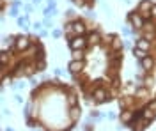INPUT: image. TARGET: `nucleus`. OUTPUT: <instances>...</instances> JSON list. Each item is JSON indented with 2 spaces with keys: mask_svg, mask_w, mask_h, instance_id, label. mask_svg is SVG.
<instances>
[{
  "mask_svg": "<svg viewBox=\"0 0 156 131\" xmlns=\"http://www.w3.org/2000/svg\"><path fill=\"white\" fill-rule=\"evenodd\" d=\"M90 98H92V101H94L96 105H103V103H110V101H112L108 91L103 85H96V87L92 89V92H90Z\"/></svg>",
  "mask_w": 156,
  "mask_h": 131,
  "instance_id": "1",
  "label": "nucleus"
},
{
  "mask_svg": "<svg viewBox=\"0 0 156 131\" xmlns=\"http://www.w3.org/2000/svg\"><path fill=\"white\" fill-rule=\"evenodd\" d=\"M34 41H32V37L30 36H27V34H23V36H16V43H14V51H18V53H21V51H27L30 48V44H32Z\"/></svg>",
  "mask_w": 156,
  "mask_h": 131,
  "instance_id": "2",
  "label": "nucleus"
},
{
  "mask_svg": "<svg viewBox=\"0 0 156 131\" xmlns=\"http://www.w3.org/2000/svg\"><path fill=\"white\" fill-rule=\"evenodd\" d=\"M68 44L71 50H87V37L85 36H73L71 39H68Z\"/></svg>",
  "mask_w": 156,
  "mask_h": 131,
  "instance_id": "3",
  "label": "nucleus"
},
{
  "mask_svg": "<svg viewBox=\"0 0 156 131\" xmlns=\"http://www.w3.org/2000/svg\"><path fill=\"white\" fill-rule=\"evenodd\" d=\"M117 119L121 121V124L124 128H131V122L135 121V110L126 108V110H121V113L117 115Z\"/></svg>",
  "mask_w": 156,
  "mask_h": 131,
  "instance_id": "4",
  "label": "nucleus"
},
{
  "mask_svg": "<svg viewBox=\"0 0 156 131\" xmlns=\"http://www.w3.org/2000/svg\"><path fill=\"white\" fill-rule=\"evenodd\" d=\"M83 69H85V60H69L68 64V73L71 74V76H80L82 73H83Z\"/></svg>",
  "mask_w": 156,
  "mask_h": 131,
  "instance_id": "5",
  "label": "nucleus"
},
{
  "mask_svg": "<svg viewBox=\"0 0 156 131\" xmlns=\"http://www.w3.org/2000/svg\"><path fill=\"white\" fill-rule=\"evenodd\" d=\"M71 25H73V34L75 36H85L87 34V23L82 20V18H75L71 20Z\"/></svg>",
  "mask_w": 156,
  "mask_h": 131,
  "instance_id": "6",
  "label": "nucleus"
},
{
  "mask_svg": "<svg viewBox=\"0 0 156 131\" xmlns=\"http://www.w3.org/2000/svg\"><path fill=\"white\" fill-rule=\"evenodd\" d=\"M144 18L136 12V11H131L129 14H128V23H131V27L135 29V30H142V27H144Z\"/></svg>",
  "mask_w": 156,
  "mask_h": 131,
  "instance_id": "7",
  "label": "nucleus"
},
{
  "mask_svg": "<svg viewBox=\"0 0 156 131\" xmlns=\"http://www.w3.org/2000/svg\"><path fill=\"white\" fill-rule=\"evenodd\" d=\"M89 34L85 36L87 37V44L89 46H99L101 43H103V36H101V32L94 29V30H87Z\"/></svg>",
  "mask_w": 156,
  "mask_h": 131,
  "instance_id": "8",
  "label": "nucleus"
},
{
  "mask_svg": "<svg viewBox=\"0 0 156 131\" xmlns=\"http://www.w3.org/2000/svg\"><path fill=\"white\" fill-rule=\"evenodd\" d=\"M151 5H153V2H151V0H142V2L138 4V7H136V12H138L144 20H147V18H151V14H149Z\"/></svg>",
  "mask_w": 156,
  "mask_h": 131,
  "instance_id": "9",
  "label": "nucleus"
},
{
  "mask_svg": "<svg viewBox=\"0 0 156 131\" xmlns=\"http://www.w3.org/2000/svg\"><path fill=\"white\" fill-rule=\"evenodd\" d=\"M138 66H140V69H142V71L151 73L153 67H154V59H153L151 55H146L144 59H140V60H138Z\"/></svg>",
  "mask_w": 156,
  "mask_h": 131,
  "instance_id": "10",
  "label": "nucleus"
},
{
  "mask_svg": "<svg viewBox=\"0 0 156 131\" xmlns=\"http://www.w3.org/2000/svg\"><path fill=\"white\" fill-rule=\"evenodd\" d=\"M68 117H69V121L75 122V124L80 121V117H82V108H80V105H76V106H69Z\"/></svg>",
  "mask_w": 156,
  "mask_h": 131,
  "instance_id": "11",
  "label": "nucleus"
},
{
  "mask_svg": "<svg viewBox=\"0 0 156 131\" xmlns=\"http://www.w3.org/2000/svg\"><path fill=\"white\" fill-rule=\"evenodd\" d=\"M66 92H68V96H64V98H66V103H68V106H76V105H80L78 94L71 92V89H69V87H66Z\"/></svg>",
  "mask_w": 156,
  "mask_h": 131,
  "instance_id": "12",
  "label": "nucleus"
},
{
  "mask_svg": "<svg viewBox=\"0 0 156 131\" xmlns=\"http://www.w3.org/2000/svg\"><path fill=\"white\" fill-rule=\"evenodd\" d=\"M34 62V73H44L46 71V59H36Z\"/></svg>",
  "mask_w": 156,
  "mask_h": 131,
  "instance_id": "13",
  "label": "nucleus"
},
{
  "mask_svg": "<svg viewBox=\"0 0 156 131\" xmlns=\"http://www.w3.org/2000/svg\"><path fill=\"white\" fill-rule=\"evenodd\" d=\"M11 59H12V51H9V50H0V64L2 66H7L11 62Z\"/></svg>",
  "mask_w": 156,
  "mask_h": 131,
  "instance_id": "14",
  "label": "nucleus"
},
{
  "mask_svg": "<svg viewBox=\"0 0 156 131\" xmlns=\"http://www.w3.org/2000/svg\"><path fill=\"white\" fill-rule=\"evenodd\" d=\"M4 43V48L9 51H14V43H16V36H7V37H4L2 39Z\"/></svg>",
  "mask_w": 156,
  "mask_h": 131,
  "instance_id": "15",
  "label": "nucleus"
},
{
  "mask_svg": "<svg viewBox=\"0 0 156 131\" xmlns=\"http://www.w3.org/2000/svg\"><path fill=\"white\" fill-rule=\"evenodd\" d=\"M133 98H142V99L149 98V89L144 87V85H138L135 89V96H133ZM149 99H151V98H149Z\"/></svg>",
  "mask_w": 156,
  "mask_h": 131,
  "instance_id": "16",
  "label": "nucleus"
},
{
  "mask_svg": "<svg viewBox=\"0 0 156 131\" xmlns=\"http://www.w3.org/2000/svg\"><path fill=\"white\" fill-rule=\"evenodd\" d=\"M110 48H112V51H122V39L114 36L110 41Z\"/></svg>",
  "mask_w": 156,
  "mask_h": 131,
  "instance_id": "17",
  "label": "nucleus"
},
{
  "mask_svg": "<svg viewBox=\"0 0 156 131\" xmlns=\"http://www.w3.org/2000/svg\"><path fill=\"white\" fill-rule=\"evenodd\" d=\"M135 46L136 48H140V50L149 51V48H151V41H147L146 37H138V39L135 41Z\"/></svg>",
  "mask_w": 156,
  "mask_h": 131,
  "instance_id": "18",
  "label": "nucleus"
},
{
  "mask_svg": "<svg viewBox=\"0 0 156 131\" xmlns=\"http://www.w3.org/2000/svg\"><path fill=\"white\" fill-rule=\"evenodd\" d=\"M142 119H146V121L149 122H153L156 119V112L154 110H151V108H142Z\"/></svg>",
  "mask_w": 156,
  "mask_h": 131,
  "instance_id": "19",
  "label": "nucleus"
},
{
  "mask_svg": "<svg viewBox=\"0 0 156 131\" xmlns=\"http://www.w3.org/2000/svg\"><path fill=\"white\" fill-rule=\"evenodd\" d=\"M18 21V27L23 29V30H29V14H23V16H18L16 18Z\"/></svg>",
  "mask_w": 156,
  "mask_h": 131,
  "instance_id": "20",
  "label": "nucleus"
},
{
  "mask_svg": "<svg viewBox=\"0 0 156 131\" xmlns=\"http://www.w3.org/2000/svg\"><path fill=\"white\" fill-rule=\"evenodd\" d=\"M57 14H58L57 7H48V5H46V7L43 9V16H44V18H55Z\"/></svg>",
  "mask_w": 156,
  "mask_h": 131,
  "instance_id": "21",
  "label": "nucleus"
},
{
  "mask_svg": "<svg viewBox=\"0 0 156 131\" xmlns=\"http://www.w3.org/2000/svg\"><path fill=\"white\" fill-rule=\"evenodd\" d=\"M73 60H85V50H71Z\"/></svg>",
  "mask_w": 156,
  "mask_h": 131,
  "instance_id": "22",
  "label": "nucleus"
},
{
  "mask_svg": "<svg viewBox=\"0 0 156 131\" xmlns=\"http://www.w3.org/2000/svg\"><path fill=\"white\" fill-rule=\"evenodd\" d=\"M12 78H14V76H12V74H7V76H4V74H2V76H0V85H2V87H7V85H12Z\"/></svg>",
  "mask_w": 156,
  "mask_h": 131,
  "instance_id": "23",
  "label": "nucleus"
},
{
  "mask_svg": "<svg viewBox=\"0 0 156 131\" xmlns=\"http://www.w3.org/2000/svg\"><path fill=\"white\" fill-rule=\"evenodd\" d=\"M146 55H149L146 50H140V48H136V46H133V57H135L136 60H140V59H144Z\"/></svg>",
  "mask_w": 156,
  "mask_h": 131,
  "instance_id": "24",
  "label": "nucleus"
},
{
  "mask_svg": "<svg viewBox=\"0 0 156 131\" xmlns=\"http://www.w3.org/2000/svg\"><path fill=\"white\" fill-rule=\"evenodd\" d=\"M25 87H27V83H23V81H16V83H12V85H11V89H12V91H23V89H25Z\"/></svg>",
  "mask_w": 156,
  "mask_h": 131,
  "instance_id": "25",
  "label": "nucleus"
},
{
  "mask_svg": "<svg viewBox=\"0 0 156 131\" xmlns=\"http://www.w3.org/2000/svg\"><path fill=\"white\" fill-rule=\"evenodd\" d=\"M41 23H43V27H44V29H48V30L53 29V18H44Z\"/></svg>",
  "mask_w": 156,
  "mask_h": 131,
  "instance_id": "26",
  "label": "nucleus"
},
{
  "mask_svg": "<svg viewBox=\"0 0 156 131\" xmlns=\"http://www.w3.org/2000/svg\"><path fill=\"white\" fill-rule=\"evenodd\" d=\"M89 117H90V119H94V121H99V119H103V117H101V113H99V112L98 110H90V113H89Z\"/></svg>",
  "mask_w": 156,
  "mask_h": 131,
  "instance_id": "27",
  "label": "nucleus"
},
{
  "mask_svg": "<svg viewBox=\"0 0 156 131\" xmlns=\"http://www.w3.org/2000/svg\"><path fill=\"white\" fill-rule=\"evenodd\" d=\"M69 2H71L73 5H76L78 9H83V7H85V0H69Z\"/></svg>",
  "mask_w": 156,
  "mask_h": 131,
  "instance_id": "28",
  "label": "nucleus"
},
{
  "mask_svg": "<svg viewBox=\"0 0 156 131\" xmlns=\"http://www.w3.org/2000/svg\"><path fill=\"white\" fill-rule=\"evenodd\" d=\"M9 16H11V18H18V16H20V9L12 5V7L9 9Z\"/></svg>",
  "mask_w": 156,
  "mask_h": 131,
  "instance_id": "29",
  "label": "nucleus"
},
{
  "mask_svg": "<svg viewBox=\"0 0 156 131\" xmlns=\"http://www.w3.org/2000/svg\"><path fill=\"white\" fill-rule=\"evenodd\" d=\"M34 9V4H23V11H25V14H30Z\"/></svg>",
  "mask_w": 156,
  "mask_h": 131,
  "instance_id": "30",
  "label": "nucleus"
},
{
  "mask_svg": "<svg viewBox=\"0 0 156 131\" xmlns=\"http://www.w3.org/2000/svg\"><path fill=\"white\" fill-rule=\"evenodd\" d=\"M32 29H34L36 32L43 30V23H41V21H34V23H32Z\"/></svg>",
  "mask_w": 156,
  "mask_h": 131,
  "instance_id": "31",
  "label": "nucleus"
},
{
  "mask_svg": "<svg viewBox=\"0 0 156 131\" xmlns=\"http://www.w3.org/2000/svg\"><path fill=\"white\" fill-rule=\"evenodd\" d=\"M66 18H68V20H75V18H76V16H75V9L66 11Z\"/></svg>",
  "mask_w": 156,
  "mask_h": 131,
  "instance_id": "32",
  "label": "nucleus"
},
{
  "mask_svg": "<svg viewBox=\"0 0 156 131\" xmlns=\"http://www.w3.org/2000/svg\"><path fill=\"white\" fill-rule=\"evenodd\" d=\"M53 74H55V76H66V73L60 69V67H55V69H53Z\"/></svg>",
  "mask_w": 156,
  "mask_h": 131,
  "instance_id": "33",
  "label": "nucleus"
},
{
  "mask_svg": "<svg viewBox=\"0 0 156 131\" xmlns=\"http://www.w3.org/2000/svg\"><path fill=\"white\" fill-rule=\"evenodd\" d=\"M128 27H129V25H128ZM128 27L122 29V34H124V36H133V29H128Z\"/></svg>",
  "mask_w": 156,
  "mask_h": 131,
  "instance_id": "34",
  "label": "nucleus"
},
{
  "mask_svg": "<svg viewBox=\"0 0 156 131\" xmlns=\"http://www.w3.org/2000/svg\"><path fill=\"white\" fill-rule=\"evenodd\" d=\"M51 36H53L55 39H58V37H62V30H58V29H55V30L51 32Z\"/></svg>",
  "mask_w": 156,
  "mask_h": 131,
  "instance_id": "35",
  "label": "nucleus"
},
{
  "mask_svg": "<svg viewBox=\"0 0 156 131\" xmlns=\"http://www.w3.org/2000/svg\"><path fill=\"white\" fill-rule=\"evenodd\" d=\"M14 101H16L18 105H23V98H21V94H18V92H16V94H14Z\"/></svg>",
  "mask_w": 156,
  "mask_h": 131,
  "instance_id": "36",
  "label": "nucleus"
},
{
  "mask_svg": "<svg viewBox=\"0 0 156 131\" xmlns=\"http://www.w3.org/2000/svg\"><path fill=\"white\" fill-rule=\"evenodd\" d=\"M12 5L18 7V9H21V7H23V0H12Z\"/></svg>",
  "mask_w": 156,
  "mask_h": 131,
  "instance_id": "37",
  "label": "nucleus"
},
{
  "mask_svg": "<svg viewBox=\"0 0 156 131\" xmlns=\"http://www.w3.org/2000/svg\"><path fill=\"white\" fill-rule=\"evenodd\" d=\"M105 117H107L108 121H115V119H117V113H114V112H110V113H107Z\"/></svg>",
  "mask_w": 156,
  "mask_h": 131,
  "instance_id": "38",
  "label": "nucleus"
},
{
  "mask_svg": "<svg viewBox=\"0 0 156 131\" xmlns=\"http://www.w3.org/2000/svg\"><path fill=\"white\" fill-rule=\"evenodd\" d=\"M147 108H151V110H154V112H156V99L149 101V103H147Z\"/></svg>",
  "mask_w": 156,
  "mask_h": 131,
  "instance_id": "39",
  "label": "nucleus"
},
{
  "mask_svg": "<svg viewBox=\"0 0 156 131\" xmlns=\"http://www.w3.org/2000/svg\"><path fill=\"white\" fill-rule=\"evenodd\" d=\"M46 5L48 7H57V0H46Z\"/></svg>",
  "mask_w": 156,
  "mask_h": 131,
  "instance_id": "40",
  "label": "nucleus"
},
{
  "mask_svg": "<svg viewBox=\"0 0 156 131\" xmlns=\"http://www.w3.org/2000/svg\"><path fill=\"white\" fill-rule=\"evenodd\" d=\"M149 14H151L153 18H156V4H153V5H151V11H149Z\"/></svg>",
  "mask_w": 156,
  "mask_h": 131,
  "instance_id": "41",
  "label": "nucleus"
},
{
  "mask_svg": "<svg viewBox=\"0 0 156 131\" xmlns=\"http://www.w3.org/2000/svg\"><path fill=\"white\" fill-rule=\"evenodd\" d=\"M30 85H32V87H37V85H39L37 78H32V76H30Z\"/></svg>",
  "mask_w": 156,
  "mask_h": 131,
  "instance_id": "42",
  "label": "nucleus"
},
{
  "mask_svg": "<svg viewBox=\"0 0 156 131\" xmlns=\"http://www.w3.org/2000/svg\"><path fill=\"white\" fill-rule=\"evenodd\" d=\"M4 115H5V117H11L12 113H11V110H7V108H5V110H4Z\"/></svg>",
  "mask_w": 156,
  "mask_h": 131,
  "instance_id": "43",
  "label": "nucleus"
},
{
  "mask_svg": "<svg viewBox=\"0 0 156 131\" xmlns=\"http://www.w3.org/2000/svg\"><path fill=\"white\" fill-rule=\"evenodd\" d=\"M4 67H5V66H2V64H0V76L4 74Z\"/></svg>",
  "mask_w": 156,
  "mask_h": 131,
  "instance_id": "44",
  "label": "nucleus"
},
{
  "mask_svg": "<svg viewBox=\"0 0 156 131\" xmlns=\"http://www.w3.org/2000/svg\"><path fill=\"white\" fill-rule=\"evenodd\" d=\"M32 4H34V5H39V4H41V0H32Z\"/></svg>",
  "mask_w": 156,
  "mask_h": 131,
  "instance_id": "45",
  "label": "nucleus"
},
{
  "mask_svg": "<svg viewBox=\"0 0 156 131\" xmlns=\"http://www.w3.org/2000/svg\"><path fill=\"white\" fill-rule=\"evenodd\" d=\"M4 131H14V129H12L11 126H7V128H5V129H4Z\"/></svg>",
  "mask_w": 156,
  "mask_h": 131,
  "instance_id": "46",
  "label": "nucleus"
},
{
  "mask_svg": "<svg viewBox=\"0 0 156 131\" xmlns=\"http://www.w3.org/2000/svg\"><path fill=\"white\" fill-rule=\"evenodd\" d=\"M2 103H4V98H2V96H0V105H2Z\"/></svg>",
  "mask_w": 156,
  "mask_h": 131,
  "instance_id": "47",
  "label": "nucleus"
},
{
  "mask_svg": "<svg viewBox=\"0 0 156 131\" xmlns=\"http://www.w3.org/2000/svg\"><path fill=\"white\" fill-rule=\"evenodd\" d=\"M2 9H4V7H2V5H0V11H2Z\"/></svg>",
  "mask_w": 156,
  "mask_h": 131,
  "instance_id": "48",
  "label": "nucleus"
},
{
  "mask_svg": "<svg viewBox=\"0 0 156 131\" xmlns=\"http://www.w3.org/2000/svg\"><path fill=\"white\" fill-rule=\"evenodd\" d=\"M0 39H2V37H0Z\"/></svg>",
  "mask_w": 156,
  "mask_h": 131,
  "instance_id": "49",
  "label": "nucleus"
}]
</instances>
